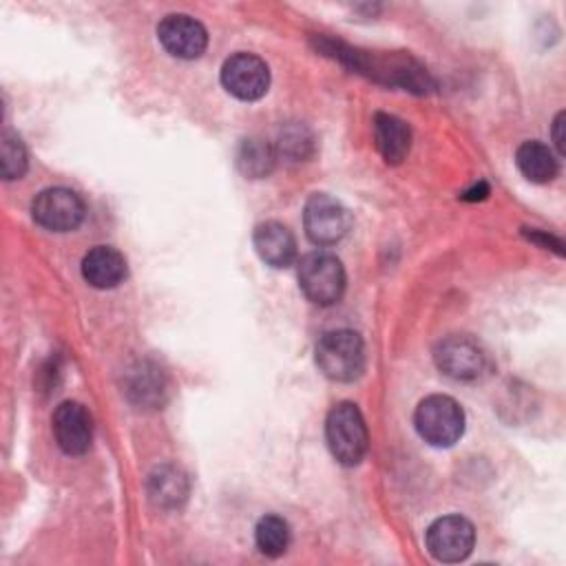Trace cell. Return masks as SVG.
<instances>
[{
	"mask_svg": "<svg viewBox=\"0 0 566 566\" xmlns=\"http://www.w3.org/2000/svg\"><path fill=\"white\" fill-rule=\"evenodd\" d=\"M316 365L332 380H356L365 369L363 338L352 329L325 332L316 343Z\"/></svg>",
	"mask_w": 566,
	"mask_h": 566,
	"instance_id": "1",
	"label": "cell"
},
{
	"mask_svg": "<svg viewBox=\"0 0 566 566\" xmlns=\"http://www.w3.org/2000/svg\"><path fill=\"white\" fill-rule=\"evenodd\" d=\"M325 436L332 455L345 464H358L367 453V427L360 409L354 402H338L325 420Z\"/></svg>",
	"mask_w": 566,
	"mask_h": 566,
	"instance_id": "2",
	"label": "cell"
},
{
	"mask_svg": "<svg viewBox=\"0 0 566 566\" xmlns=\"http://www.w3.org/2000/svg\"><path fill=\"white\" fill-rule=\"evenodd\" d=\"M413 424L420 438L431 447H451L464 431V411L453 398L433 394L416 407Z\"/></svg>",
	"mask_w": 566,
	"mask_h": 566,
	"instance_id": "3",
	"label": "cell"
},
{
	"mask_svg": "<svg viewBox=\"0 0 566 566\" xmlns=\"http://www.w3.org/2000/svg\"><path fill=\"white\" fill-rule=\"evenodd\" d=\"M298 285L316 305H334L345 292L343 263L329 252H310L298 263Z\"/></svg>",
	"mask_w": 566,
	"mask_h": 566,
	"instance_id": "4",
	"label": "cell"
},
{
	"mask_svg": "<svg viewBox=\"0 0 566 566\" xmlns=\"http://www.w3.org/2000/svg\"><path fill=\"white\" fill-rule=\"evenodd\" d=\"M303 223H305L307 237L314 243L332 245L347 234L352 226V217L340 201H336L325 192H316L305 203Z\"/></svg>",
	"mask_w": 566,
	"mask_h": 566,
	"instance_id": "5",
	"label": "cell"
},
{
	"mask_svg": "<svg viewBox=\"0 0 566 566\" xmlns=\"http://www.w3.org/2000/svg\"><path fill=\"white\" fill-rule=\"evenodd\" d=\"M221 84L230 95L254 102L268 93L270 69L254 53H234L221 66Z\"/></svg>",
	"mask_w": 566,
	"mask_h": 566,
	"instance_id": "6",
	"label": "cell"
},
{
	"mask_svg": "<svg viewBox=\"0 0 566 566\" xmlns=\"http://www.w3.org/2000/svg\"><path fill=\"white\" fill-rule=\"evenodd\" d=\"M33 219L53 232L75 230L84 219V201L69 188H46L31 203Z\"/></svg>",
	"mask_w": 566,
	"mask_h": 566,
	"instance_id": "7",
	"label": "cell"
},
{
	"mask_svg": "<svg viewBox=\"0 0 566 566\" xmlns=\"http://www.w3.org/2000/svg\"><path fill=\"white\" fill-rule=\"evenodd\" d=\"M424 542L438 562H462L473 551L475 531L467 517L444 515L427 528Z\"/></svg>",
	"mask_w": 566,
	"mask_h": 566,
	"instance_id": "8",
	"label": "cell"
},
{
	"mask_svg": "<svg viewBox=\"0 0 566 566\" xmlns=\"http://www.w3.org/2000/svg\"><path fill=\"white\" fill-rule=\"evenodd\" d=\"M161 46L181 60H195L206 51L208 33L203 24L186 13H170L157 27Z\"/></svg>",
	"mask_w": 566,
	"mask_h": 566,
	"instance_id": "9",
	"label": "cell"
},
{
	"mask_svg": "<svg viewBox=\"0 0 566 566\" xmlns=\"http://www.w3.org/2000/svg\"><path fill=\"white\" fill-rule=\"evenodd\" d=\"M433 358L438 369L455 380H473L484 369V354L469 336H449L440 340Z\"/></svg>",
	"mask_w": 566,
	"mask_h": 566,
	"instance_id": "10",
	"label": "cell"
},
{
	"mask_svg": "<svg viewBox=\"0 0 566 566\" xmlns=\"http://www.w3.org/2000/svg\"><path fill=\"white\" fill-rule=\"evenodd\" d=\"M53 436L64 453H86L93 440V420L86 407L75 400L62 402L53 413Z\"/></svg>",
	"mask_w": 566,
	"mask_h": 566,
	"instance_id": "11",
	"label": "cell"
},
{
	"mask_svg": "<svg viewBox=\"0 0 566 566\" xmlns=\"http://www.w3.org/2000/svg\"><path fill=\"white\" fill-rule=\"evenodd\" d=\"M82 276L97 290H108L126 279V259L111 245H95L82 259Z\"/></svg>",
	"mask_w": 566,
	"mask_h": 566,
	"instance_id": "12",
	"label": "cell"
},
{
	"mask_svg": "<svg viewBox=\"0 0 566 566\" xmlns=\"http://www.w3.org/2000/svg\"><path fill=\"white\" fill-rule=\"evenodd\" d=\"M254 250L272 268H287L296 256L294 234L279 221H265L254 230Z\"/></svg>",
	"mask_w": 566,
	"mask_h": 566,
	"instance_id": "13",
	"label": "cell"
},
{
	"mask_svg": "<svg viewBox=\"0 0 566 566\" xmlns=\"http://www.w3.org/2000/svg\"><path fill=\"white\" fill-rule=\"evenodd\" d=\"M374 142L380 157L387 164H400L411 148L409 126L389 113H376L374 117Z\"/></svg>",
	"mask_w": 566,
	"mask_h": 566,
	"instance_id": "14",
	"label": "cell"
},
{
	"mask_svg": "<svg viewBox=\"0 0 566 566\" xmlns=\"http://www.w3.org/2000/svg\"><path fill=\"white\" fill-rule=\"evenodd\" d=\"M148 495L155 506L175 509L188 497V478L181 469L172 464L157 467L148 475Z\"/></svg>",
	"mask_w": 566,
	"mask_h": 566,
	"instance_id": "15",
	"label": "cell"
},
{
	"mask_svg": "<svg viewBox=\"0 0 566 566\" xmlns=\"http://www.w3.org/2000/svg\"><path fill=\"white\" fill-rule=\"evenodd\" d=\"M520 172L533 184H546L557 175V159L553 150L542 142H524L515 153Z\"/></svg>",
	"mask_w": 566,
	"mask_h": 566,
	"instance_id": "16",
	"label": "cell"
},
{
	"mask_svg": "<svg viewBox=\"0 0 566 566\" xmlns=\"http://www.w3.org/2000/svg\"><path fill=\"white\" fill-rule=\"evenodd\" d=\"M274 161H276L274 148L268 142L259 139V137L243 139L239 150H237V168L248 179L268 177L274 168Z\"/></svg>",
	"mask_w": 566,
	"mask_h": 566,
	"instance_id": "17",
	"label": "cell"
},
{
	"mask_svg": "<svg viewBox=\"0 0 566 566\" xmlns=\"http://www.w3.org/2000/svg\"><path fill=\"white\" fill-rule=\"evenodd\" d=\"M254 539L265 557H281L290 546V524L279 515H265L256 524Z\"/></svg>",
	"mask_w": 566,
	"mask_h": 566,
	"instance_id": "18",
	"label": "cell"
},
{
	"mask_svg": "<svg viewBox=\"0 0 566 566\" xmlns=\"http://www.w3.org/2000/svg\"><path fill=\"white\" fill-rule=\"evenodd\" d=\"M0 148H2V177L7 181L11 179H20L24 172H27V148L22 144V139L11 133V130H4L2 133V142H0Z\"/></svg>",
	"mask_w": 566,
	"mask_h": 566,
	"instance_id": "19",
	"label": "cell"
},
{
	"mask_svg": "<svg viewBox=\"0 0 566 566\" xmlns=\"http://www.w3.org/2000/svg\"><path fill=\"white\" fill-rule=\"evenodd\" d=\"M281 150L292 159H305L312 153V135L303 124H290L279 137Z\"/></svg>",
	"mask_w": 566,
	"mask_h": 566,
	"instance_id": "20",
	"label": "cell"
},
{
	"mask_svg": "<svg viewBox=\"0 0 566 566\" xmlns=\"http://www.w3.org/2000/svg\"><path fill=\"white\" fill-rule=\"evenodd\" d=\"M531 241H535V243H539L542 248H551V250H555L557 254H564V245H562V241L559 239H555V237H551V234H546V232H542V230H531V232H524Z\"/></svg>",
	"mask_w": 566,
	"mask_h": 566,
	"instance_id": "21",
	"label": "cell"
},
{
	"mask_svg": "<svg viewBox=\"0 0 566 566\" xmlns=\"http://www.w3.org/2000/svg\"><path fill=\"white\" fill-rule=\"evenodd\" d=\"M562 119H564V113H557V117H555V122H553V142H555V148H557V153L562 155L564 153V137H562Z\"/></svg>",
	"mask_w": 566,
	"mask_h": 566,
	"instance_id": "22",
	"label": "cell"
},
{
	"mask_svg": "<svg viewBox=\"0 0 566 566\" xmlns=\"http://www.w3.org/2000/svg\"><path fill=\"white\" fill-rule=\"evenodd\" d=\"M486 195H489V188H486V184H480L478 188H473V190L464 192V195H462V199H467V201H475V199H484Z\"/></svg>",
	"mask_w": 566,
	"mask_h": 566,
	"instance_id": "23",
	"label": "cell"
}]
</instances>
